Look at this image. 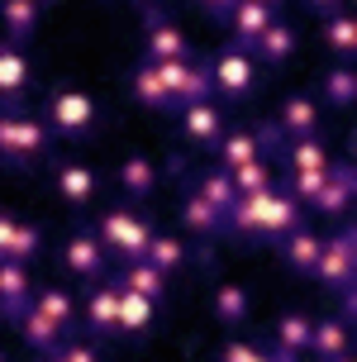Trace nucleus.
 <instances>
[{
    "mask_svg": "<svg viewBox=\"0 0 357 362\" xmlns=\"http://www.w3.org/2000/svg\"><path fill=\"white\" fill-rule=\"evenodd\" d=\"M295 224H305V205L286 186H267V191H252V196H238L224 210V234L233 238H262V243H276L281 234H291Z\"/></svg>",
    "mask_w": 357,
    "mask_h": 362,
    "instance_id": "f257e3e1",
    "label": "nucleus"
},
{
    "mask_svg": "<svg viewBox=\"0 0 357 362\" xmlns=\"http://www.w3.org/2000/svg\"><path fill=\"white\" fill-rule=\"evenodd\" d=\"M90 229H95V238H100L110 262H134V257H143L148 238L158 234V224L143 215V210H134V205H110V210H100V219Z\"/></svg>",
    "mask_w": 357,
    "mask_h": 362,
    "instance_id": "f03ea898",
    "label": "nucleus"
},
{
    "mask_svg": "<svg viewBox=\"0 0 357 362\" xmlns=\"http://www.w3.org/2000/svg\"><path fill=\"white\" fill-rule=\"evenodd\" d=\"M100 124V105H95V95L81 86H53L48 95V129L62 134V139H90Z\"/></svg>",
    "mask_w": 357,
    "mask_h": 362,
    "instance_id": "7ed1b4c3",
    "label": "nucleus"
},
{
    "mask_svg": "<svg viewBox=\"0 0 357 362\" xmlns=\"http://www.w3.org/2000/svg\"><path fill=\"white\" fill-rule=\"evenodd\" d=\"M210 86L224 105H243L252 90H257V57L248 48L229 43L219 57H210Z\"/></svg>",
    "mask_w": 357,
    "mask_h": 362,
    "instance_id": "20e7f679",
    "label": "nucleus"
},
{
    "mask_svg": "<svg viewBox=\"0 0 357 362\" xmlns=\"http://www.w3.org/2000/svg\"><path fill=\"white\" fill-rule=\"evenodd\" d=\"M324 291H348L357 276V238H353V224H343L334 238L320 243V257H315V272H310Z\"/></svg>",
    "mask_w": 357,
    "mask_h": 362,
    "instance_id": "39448f33",
    "label": "nucleus"
},
{
    "mask_svg": "<svg viewBox=\"0 0 357 362\" xmlns=\"http://www.w3.org/2000/svg\"><path fill=\"white\" fill-rule=\"evenodd\" d=\"M81 320L95 339H110V344H119V281L115 276H95L86 291V300H81Z\"/></svg>",
    "mask_w": 357,
    "mask_h": 362,
    "instance_id": "423d86ee",
    "label": "nucleus"
},
{
    "mask_svg": "<svg viewBox=\"0 0 357 362\" xmlns=\"http://www.w3.org/2000/svg\"><path fill=\"white\" fill-rule=\"evenodd\" d=\"M181 115V134H186V144L191 148H205V153H214V144L224 139V129H229V119H224V110L214 105V100H191V105H177Z\"/></svg>",
    "mask_w": 357,
    "mask_h": 362,
    "instance_id": "0eeeda50",
    "label": "nucleus"
},
{
    "mask_svg": "<svg viewBox=\"0 0 357 362\" xmlns=\"http://www.w3.org/2000/svg\"><path fill=\"white\" fill-rule=\"evenodd\" d=\"M353 320L348 315H329V320H315V329H310V358L320 362H348L353 358Z\"/></svg>",
    "mask_w": 357,
    "mask_h": 362,
    "instance_id": "6e6552de",
    "label": "nucleus"
},
{
    "mask_svg": "<svg viewBox=\"0 0 357 362\" xmlns=\"http://www.w3.org/2000/svg\"><path fill=\"white\" fill-rule=\"evenodd\" d=\"M62 267H67L71 276H81V281H95V276H105L110 257H105V248H100L95 229H76V234L62 243Z\"/></svg>",
    "mask_w": 357,
    "mask_h": 362,
    "instance_id": "1a4fd4ad",
    "label": "nucleus"
},
{
    "mask_svg": "<svg viewBox=\"0 0 357 362\" xmlns=\"http://www.w3.org/2000/svg\"><path fill=\"white\" fill-rule=\"evenodd\" d=\"M29 81H34V62H29V53L0 38V105L19 115V100H24Z\"/></svg>",
    "mask_w": 357,
    "mask_h": 362,
    "instance_id": "9d476101",
    "label": "nucleus"
},
{
    "mask_svg": "<svg viewBox=\"0 0 357 362\" xmlns=\"http://www.w3.org/2000/svg\"><path fill=\"white\" fill-rule=\"evenodd\" d=\"M34 300V276H29V262H10L0 257V320L15 325L19 315Z\"/></svg>",
    "mask_w": 357,
    "mask_h": 362,
    "instance_id": "9b49d317",
    "label": "nucleus"
},
{
    "mask_svg": "<svg viewBox=\"0 0 357 362\" xmlns=\"http://www.w3.org/2000/svg\"><path fill=\"white\" fill-rule=\"evenodd\" d=\"M143 57H148V62H177V57H191L186 29H181L177 19L148 15V43H143Z\"/></svg>",
    "mask_w": 357,
    "mask_h": 362,
    "instance_id": "f8f14e48",
    "label": "nucleus"
},
{
    "mask_svg": "<svg viewBox=\"0 0 357 362\" xmlns=\"http://www.w3.org/2000/svg\"><path fill=\"white\" fill-rule=\"evenodd\" d=\"M53 186H57V196L67 200V205H90L95 191H100V177H95V167H90V163L62 158V163L53 167Z\"/></svg>",
    "mask_w": 357,
    "mask_h": 362,
    "instance_id": "ddd939ff",
    "label": "nucleus"
},
{
    "mask_svg": "<svg viewBox=\"0 0 357 362\" xmlns=\"http://www.w3.org/2000/svg\"><path fill=\"white\" fill-rule=\"evenodd\" d=\"M48 148H53V129L48 119H38V115H15V167H34L48 158Z\"/></svg>",
    "mask_w": 357,
    "mask_h": 362,
    "instance_id": "4468645a",
    "label": "nucleus"
},
{
    "mask_svg": "<svg viewBox=\"0 0 357 362\" xmlns=\"http://www.w3.org/2000/svg\"><path fill=\"white\" fill-rule=\"evenodd\" d=\"M310 205H315L320 215H329V219H348V210H353V163L329 167V177H324V186L315 191Z\"/></svg>",
    "mask_w": 357,
    "mask_h": 362,
    "instance_id": "2eb2a0df",
    "label": "nucleus"
},
{
    "mask_svg": "<svg viewBox=\"0 0 357 362\" xmlns=\"http://www.w3.org/2000/svg\"><path fill=\"white\" fill-rule=\"evenodd\" d=\"M310 329H315V320L305 315V310H286V315H276V325H271V358H305V348H310Z\"/></svg>",
    "mask_w": 357,
    "mask_h": 362,
    "instance_id": "dca6fc26",
    "label": "nucleus"
},
{
    "mask_svg": "<svg viewBox=\"0 0 357 362\" xmlns=\"http://www.w3.org/2000/svg\"><path fill=\"white\" fill-rule=\"evenodd\" d=\"M153 320H158V300H148V296H139V291L119 286V344L148 339V334H153Z\"/></svg>",
    "mask_w": 357,
    "mask_h": 362,
    "instance_id": "f3484780",
    "label": "nucleus"
},
{
    "mask_svg": "<svg viewBox=\"0 0 357 362\" xmlns=\"http://www.w3.org/2000/svg\"><path fill=\"white\" fill-rule=\"evenodd\" d=\"M129 95H134L143 110H158V115H172V110H177V100H172L167 81L158 76V62H148V57H143L139 67L129 72Z\"/></svg>",
    "mask_w": 357,
    "mask_h": 362,
    "instance_id": "a211bd4d",
    "label": "nucleus"
},
{
    "mask_svg": "<svg viewBox=\"0 0 357 362\" xmlns=\"http://www.w3.org/2000/svg\"><path fill=\"white\" fill-rule=\"evenodd\" d=\"M320 43H324V53L339 57V62H353L357 57V24H353V15H348V5L320 15Z\"/></svg>",
    "mask_w": 357,
    "mask_h": 362,
    "instance_id": "6ab92c4d",
    "label": "nucleus"
},
{
    "mask_svg": "<svg viewBox=\"0 0 357 362\" xmlns=\"http://www.w3.org/2000/svg\"><path fill=\"white\" fill-rule=\"evenodd\" d=\"M271 134H257V129H224V139L214 144V163L233 172V167L252 163V158H262V144H267Z\"/></svg>",
    "mask_w": 357,
    "mask_h": 362,
    "instance_id": "aec40b11",
    "label": "nucleus"
},
{
    "mask_svg": "<svg viewBox=\"0 0 357 362\" xmlns=\"http://www.w3.org/2000/svg\"><path fill=\"white\" fill-rule=\"evenodd\" d=\"M38 19H43V0H0V29H5V43L24 48V43L38 34Z\"/></svg>",
    "mask_w": 357,
    "mask_h": 362,
    "instance_id": "412c9836",
    "label": "nucleus"
},
{
    "mask_svg": "<svg viewBox=\"0 0 357 362\" xmlns=\"http://www.w3.org/2000/svg\"><path fill=\"white\" fill-rule=\"evenodd\" d=\"M320 243H324V234H315L310 224H295L291 234H281L276 238V248H281V262L295 276H310L315 272V257H320Z\"/></svg>",
    "mask_w": 357,
    "mask_h": 362,
    "instance_id": "4be33fe9",
    "label": "nucleus"
},
{
    "mask_svg": "<svg viewBox=\"0 0 357 362\" xmlns=\"http://www.w3.org/2000/svg\"><path fill=\"white\" fill-rule=\"evenodd\" d=\"M271 19H276V10L262 5V0H233V10L224 15V24H229V34H233L238 48H252V38L262 34Z\"/></svg>",
    "mask_w": 357,
    "mask_h": 362,
    "instance_id": "5701e85b",
    "label": "nucleus"
},
{
    "mask_svg": "<svg viewBox=\"0 0 357 362\" xmlns=\"http://www.w3.org/2000/svg\"><path fill=\"white\" fill-rule=\"evenodd\" d=\"M252 57H257V67H281V62H291L295 57V29L291 24H281V19H271L262 34L252 38Z\"/></svg>",
    "mask_w": 357,
    "mask_h": 362,
    "instance_id": "b1692460",
    "label": "nucleus"
},
{
    "mask_svg": "<svg viewBox=\"0 0 357 362\" xmlns=\"http://www.w3.org/2000/svg\"><path fill=\"white\" fill-rule=\"evenodd\" d=\"M210 310L224 329H238L243 320H252V291L243 281H219L210 296Z\"/></svg>",
    "mask_w": 357,
    "mask_h": 362,
    "instance_id": "393cba45",
    "label": "nucleus"
},
{
    "mask_svg": "<svg viewBox=\"0 0 357 362\" xmlns=\"http://www.w3.org/2000/svg\"><path fill=\"white\" fill-rule=\"evenodd\" d=\"M276 129H281L286 139H310V134H320V100H315V95H286L281 115H276Z\"/></svg>",
    "mask_w": 357,
    "mask_h": 362,
    "instance_id": "a878e982",
    "label": "nucleus"
},
{
    "mask_svg": "<svg viewBox=\"0 0 357 362\" xmlns=\"http://www.w3.org/2000/svg\"><path fill=\"white\" fill-rule=\"evenodd\" d=\"M119 286L139 291V296H148V300H167V272H158L148 257H134V262H119V276H115Z\"/></svg>",
    "mask_w": 357,
    "mask_h": 362,
    "instance_id": "bb28decb",
    "label": "nucleus"
},
{
    "mask_svg": "<svg viewBox=\"0 0 357 362\" xmlns=\"http://www.w3.org/2000/svg\"><path fill=\"white\" fill-rule=\"evenodd\" d=\"M181 229L191 238H219L224 234V215L214 210L210 200H200L196 191H186V200H181Z\"/></svg>",
    "mask_w": 357,
    "mask_h": 362,
    "instance_id": "cd10ccee",
    "label": "nucleus"
},
{
    "mask_svg": "<svg viewBox=\"0 0 357 362\" xmlns=\"http://www.w3.org/2000/svg\"><path fill=\"white\" fill-rule=\"evenodd\" d=\"M320 100L329 110H353L357 105V72L348 62H339V67H329L320 76Z\"/></svg>",
    "mask_w": 357,
    "mask_h": 362,
    "instance_id": "c85d7f7f",
    "label": "nucleus"
},
{
    "mask_svg": "<svg viewBox=\"0 0 357 362\" xmlns=\"http://www.w3.org/2000/svg\"><path fill=\"white\" fill-rule=\"evenodd\" d=\"M15 329H19V339L34 348V353H43V358H48V353H53V348L62 344V339H67V334H62V329H57L53 320H43V315H38L34 305H29V310H24V315L15 320Z\"/></svg>",
    "mask_w": 357,
    "mask_h": 362,
    "instance_id": "c756f323",
    "label": "nucleus"
},
{
    "mask_svg": "<svg viewBox=\"0 0 357 362\" xmlns=\"http://www.w3.org/2000/svg\"><path fill=\"white\" fill-rule=\"evenodd\" d=\"M324 167H334V158H329V144H324L320 134L291 139V148H286V172H324Z\"/></svg>",
    "mask_w": 357,
    "mask_h": 362,
    "instance_id": "7c9ffc66",
    "label": "nucleus"
},
{
    "mask_svg": "<svg viewBox=\"0 0 357 362\" xmlns=\"http://www.w3.org/2000/svg\"><path fill=\"white\" fill-rule=\"evenodd\" d=\"M29 305L43 315V320H53L62 334H71V325H76V300H71L62 286H43V291H34V300Z\"/></svg>",
    "mask_w": 357,
    "mask_h": 362,
    "instance_id": "2f4dec72",
    "label": "nucleus"
},
{
    "mask_svg": "<svg viewBox=\"0 0 357 362\" xmlns=\"http://www.w3.org/2000/svg\"><path fill=\"white\" fill-rule=\"evenodd\" d=\"M119 191L129 200H148L158 191V167L148 163V158H124L119 163Z\"/></svg>",
    "mask_w": 357,
    "mask_h": 362,
    "instance_id": "473e14b6",
    "label": "nucleus"
},
{
    "mask_svg": "<svg viewBox=\"0 0 357 362\" xmlns=\"http://www.w3.org/2000/svg\"><path fill=\"white\" fill-rule=\"evenodd\" d=\"M143 257H148V262H153L158 272H167V276H172V272H181V267H186V243H181L177 234H162V229H158V234L148 238Z\"/></svg>",
    "mask_w": 357,
    "mask_h": 362,
    "instance_id": "72a5a7b5",
    "label": "nucleus"
},
{
    "mask_svg": "<svg viewBox=\"0 0 357 362\" xmlns=\"http://www.w3.org/2000/svg\"><path fill=\"white\" fill-rule=\"evenodd\" d=\"M191 191H196L200 200H210V205L219 210V215H224V210H229L233 200H238V191H233V181H229V172H224V167H214V172L196 177V186H191Z\"/></svg>",
    "mask_w": 357,
    "mask_h": 362,
    "instance_id": "f704fd0d",
    "label": "nucleus"
},
{
    "mask_svg": "<svg viewBox=\"0 0 357 362\" xmlns=\"http://www.w3.org/2000/svg\"><path fill=\"white\" fill-rule=\"evenodd\" d=\"M214 86H210V62H186V76L177 86V105H191V100H210Z\"/></svg>",
    "mask_w": 357,
    "mask_h": 362,
    "instance_id": "c9c22d12",
    "label": "nucleus"
},
{
    "mask_svg": "<svg viewBox=\"0 0 357 362\" xmlns=\"http://www.w3.org/2000/svg\"><path fill=\"white\" fill-rule=\"evenodd\" d=\"M229 181H233V191H238V196H252V191H267V186H276V177H271V167L262 163V158H252V163L233 167Z\"/></svg>",
    "mask_w": 357,
    "mask_h": 362,
    "instance_id": "e433bc0d",
    "label": "nucleus"
},
{
    "mask_svg": "<svg viewBox=\"0 0 357 362\" xmlns=\"http://www.w3.org/2000/svg\"><path fill=\"white\" fill-rule=\"evenodd\" d=\"M38 248H43V229L38 224H29V219H19L15 224V234H10V262H34Z\"/></svg>",
    "mask_w": 357,
    "mask_h": 362,
    "instance_id": "4c0bfd02",
    "label": "nucleus"
},
{
    "mask_svg": "<svg viewBox=\"0 0 357 362\" xmlns=\"http://www.w3.org/2000/svg\"><path fill=\"white\" fill-rule=\"evenodd\" d=\"M324 177H329V167H324V172H286V191L300 200V205H310L315 191L324 186Z\"/></svg>",
    "mask_w": 357,
    "mask_h": 362,
    "instance_id": "58836bf2",
    "label": "nucleus"
},
{
    "mask_svg": "<svg viewBox=\"0 0 357 362\" xmlns=\"http://www.w3.org/2000/svg\"><path fill=\"white\" fill-rule=\"evenodd\" d=\"M271 348L252 344V339H229V344L219 348V362H267Z\"/></svg>",
    "mask_w": 357,
    "mask_h": 362,
    "instance_id": "ea45409f",
    "label": "nucleus"
},
{
    "mask_svg": "<svg viewBox=\"0 0 357 362\" xmlns=\"http://www.w3.org/2000/svg\"><path fill=\"white\" fill-rule=\"evenodd\" d=\"M48 358H57V362H95V358H100V348H95V344H76V339H62Z\"/></svg>",
    "mask_w": 357,
    "mask_h": 362,
    "instance_id": "a19ab883",
    "label": "nucleus"
},
{
    "mask_svg": "<svg viewBox=\"0 0 357 362\" xmlns=\"http://www.w3.org/2000/svg\"><path fill=\"white\" fill-rule=\"evenodd\" d=\"M196 5H200V10H205L210 19H219V24H224V15L233 10V0H196Z\"/></svg>",
    "mask_w": 357,
    "mask_h": 362,
    "instance_id": "79ce46f5",
    "label": "nucleus"
},
{
    "mask_svg": "<svg viewBox=\"0 0 357 362\" xmlns=\"http://www.w3.org/2000/svg\"><path fill=\"white\" fill-rule=\"evenodd\" d=\"M15 224H19L15 215H5V210H0V257L10 253V234H15Z\"/></svg>",
    "mask_w": 357,
    "mask_h": 362,
    "instance_id": "37998d69",
    "label": "nucleus"
},
{
    "mask_svg": "<svg viewBox=\"0 0 357 362\" xmlns=\"http://www.w3.org/2000/svg\"><path fill=\"white\" fill-rule=\"evenodd\" d=\"M305 5H310V10H315V15H329V10H339L343 0H305Z\"/></svg>",
    "mask_w": 357,
    "mask_h": 362,
    "instance_id": "c03bdc74",
    "label": "nucleus"
},
{
    "mask_svg": "<svg viewBox=\"0 0 357 362\" xmlns=\"http://www.w3.org/2000/svg\"><path fill=\"white\" fill-rule=\"evenodd\" d=\"M262 5H271V10H276V5H281V0H262Z\"/></svg>",
    "mask_w": 357,
    "mask_h": 362,
    "instance_id": "a18cd8bd",
    "label": "nucleus"
},
{
    "mask_svg": "<svg viewBox=\"0 0 357 362\" xmlns=\"http://www.w3.org/2000/svg\"><path fill=\"white\" fill-rule=\"evenodd\" d=\"M139 5H158V0H139Z\"/></svg>",
    "mask_w": 357,
    "mask_h": 362,
    "instance_id": "49530a36",
    "label": "nucleus"
},
{
    "mask_svg": "<svg viewBox=\"0 0 357 362\" xmlns=\"http://www.w3.org/2000/svg\"><path fill=\"white\" fill-rule=\"evenodd\" d=\"M0 110H5V105H0Z\"/></svg>",
    "mask_w": 357,
    "mask_h": 362,
    "instance_id": "de8ad7c7",
    "label": "nucleus"
}]
</instances>
